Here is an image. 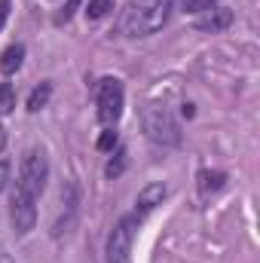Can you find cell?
<instances>
[{"label": "cell", "mask_w": 260, "mask_h": 263, "mask_svg": "<svg viewBox=\"0 0 260 263\" xmlns=\"http://www.w3.org/2000/svg\"><path fill=\"white\" fill-rule=\"evenodd\" d=\"M117 141H120V138H117V132H114V129L101 132V138H98V150H114V147H117Z\"/></svg>", "instance_id": "16"}, {"label": "cell", "mask_w": 260, "mask_h": 263, "mask_svg": "<svg viewBox=\"0 0 260 263\" xmlns=\"http://www.w3.org/2000/svg\"><path fill=\"white\" fill-rule=\"evenodd\" d=\"M123 104H126V89L120 80H101L98 83V123L114 129L123 117Z\"/></svg>", "instance_id": "5"}, {"label": "cell", "mask_w": 260, "mask_h": 263, "mask_svg": "<svg viewBox=\"0 0 260 263\" xmlns=\"http://www.w3.org/2000/svg\"><path fill=\"white\" fill-rule=\"evenodd\" d=\"M175 0H132L117 18V31L123 37H150L165 28Z\"/></svg>", "instance_id": "1"}, {"label": "cell", "mask_w": 260, "mask_h": 263, "mask_svg": "<svg viewBox=\"0 0 260 263\" xmlns=\"http://www.w3.org/2000/svg\"><path fill=\"white\" fill-rule=\"evenodd\" d=\"M169 196V187L162 184V181H153V184H147L141 193H138V199H135V214L138 217H144V214H150L156 205H162V199Z\"/></svg>", "instance_id": "8"}, {"label": "cell", "mask_w": 260, "mask_h": 263, "mask_svg": "<svg viewBox=\"0 0 260 263\" xmlns=\"http://www.w3.org/2000/svg\"><path fill=\"white\" fill-rule=\"evenodd\" d=\"M9 187V162L6 159H0V193Z\"/></svg>", "instance_id": "18"}, {"label": "cell", "mask_w": 260, "mask_h": 263, "mask_svg": "<svg viewBox=\"0 0 260 263\" xmlns=\"http://www.w3.org/2000/svg\"><path fill=\"white\" fill-rule=\"evenodd\" d=\"M230 25H233V9H227V6H211V9L199 12V18H196V31H202V34H220Z\"/></svg>", "instance_id": "7"}, {"label": "cell", "mask_w": 260, "mask_h": 263, "mask_svg": "<svg viewBox=\"0 0 260 263\" xmlns=\"http://www.w3.org/2000/svg\"><path fill=\"white\" fill-rule=\"evenodd\" d=\"M141 126H144V135H147L153 144H162V147H178V144H181V126H178L175 114H172L165 104H150V107H144Z\"/></svg>", "instance_id": "2"}, {"label": "cell", "mask_w": 260, "mask_h": 263, "mask_svg": "<svg viewBox=\"0 0 260 263\" xmlns=\"http://www.w3.org/2000/svg\"><path fill=\"white\" fill-rule=\"evenodd\" d=\"M196 184H199V196L208 199V196H214V193H220V190H224L227 175H224V172H217V168H202V172L196 175Z\"/></svg>", "instance_id": "9"}, {"label": "cell", "mask_w": 260, "mask_h": 263, "mask_svg": "<svg viewBox=\"0 0 260 263\" xmlns=\"http://www.w3.org/2000/svg\"><path fill=\"white\" fill-rule=\"evenodd\" d=\"M211 6H217V0H181V9H184V12H193V15L211 9Z\"/></svg>", "instance_id": "15"}, {"label": "cell", "mask_w": 260, "mask_h": 263, "mask_svg": "<svg viewBox=\"0 0 260 263\" xmlns=\"http://www.w3.org/2000/svg\"><path fill=\"white\" fill-rule=\"evenodd\" d=\"M15 110V89L12 83L0 80V114H12Z\"/></svg>", "instance_id": "13"}, {"label": "cell", "mask_w": 260, "mask_h": 263, "mask_svg": "<svg viewBox=\"0 0 260 263\" xmlns=\"http://www.w3.org/2000/svg\"><path fill=\"white\" fill-rule=\"evenodd\" d=\"M9 220H12L15 236H28L37 227V199L15 187L12 199H9Z\"/></svg>", "instance_id": "6"}, {"label": "cell", "mask_w": 260, "mask_h": 263, "mask_svg": "<svg viewBox=\"0 0 260 263\" xmlns=\"http://www.w3.org/2000/svg\"><path fill=\"white\" fill-rule=\"evenodd\" d=\"M25 62V43H12V46H6L3 49V55H0V70L3 73H15L18 67Z\"/></svg>", "instance_id": "10"}, {"label": "cell", "mask_w": 260, "mask_h": 263, "mask_svg": "<svg viewBox=\"0 0 260 263\" xmlns=\"http://www.w3.org/2000/svg\"><path fill=\"white\" fill-rule=\"evenodd\" d=\"M6 18H9V0H0V31L6 25Z\"/></svg>", "instance_id": "19"}, {"label": "cell", "mask_w": 260, "mask_h": 263, "mask_svg": "<svg viewBox=\"0 0 260 263\" xmlns=\"http://www.w3.org/2000/svg\"><path fill=\"white\" fill-rule=\"evenodd\" d=\"M46 181H49V159H46V150H43V147H31V150L25 153V159H22L15 187L25 190L28 196L40 199V193L46 190Z\"/></svg>", "instance_id": "3"}, {"label": "cell", "mask_w": 260, "mask_h": 263, "mask_svg": "<svg viewBox=\"0 0 260 263\" xmlns=\"http://www.w3.org/2000/svg\"><path fill=\"white\" fill-rule=\"evenodd\" d=\"M49 98H52V83H49V80H43V83L28 95V110H31V114L43 110V107L49 104Z\"/></svg>", "instance_id": "11"}, {"label": "cell", "mask_w": 260, "mask_h": 263, "mask_svg": "<svg viewBox=\"0 0 260 263\" xmlns=\"http://www.w3.org/2000/svg\"><path fill=\"white\" fill-rule=\"evenodd\" d=\"M3 147H6V129L0 126V150H3Z\"/></svg>", "instance_id": "20"}, {"label": "cell", "mask_w": 260, "mask_h": 263, "mask_svg": "<svg viewBox=\"0 0 260 263\" xmlns=\"http://www.w3.org/2000/svg\"><path fill=\"white\" fill-rule=\"evenodd\" d=\"M0 263H12V260H9V257H6V254H0Z\"/></svg>", "instance_id": "21"}, {"label": "cell", "mask_w": 260, "mask_h": 263, "mask_svg": "<svg viewBox=\"0 0 260 263\" xmlns=\"http://www.w3.org/2000/svg\"><path fill=\"white\" fill-rule=\"evenodd\" d=\"M126 165H129V156H126V150L123 147H117V153L110 156V162L104 165V175L110 178V181H117L123 172H126Z\"/></svg>", "instance_id": "12"}, {"label": "cell", "mask_w": 260, "mask_h": 263, "mask_svg": "<svg viewBox=\"0 0 260 263\" xmlns=\"http://www.w3.org/2000/svg\"><path fill=\"white\" fill-rule=\"evenodd\" d=\"M80 3H83V0H67V3H65V9L59 12V22H70V15H73V12L80 9Z\"/></svg>", "instance_id": "17"}, {"label": "cell", "mask_w": 260, "mask_h": 263, "mask_svg": "<svg viewBox=\"0 0 260 263\" xmlns=\"http://www.w3.org/2000/svg\"><path fill=\"white\" fill-rule=\"evenodd\" d=\"M141 217L138 214H126L117 220V227L107 236V263H132V245H135V233H138Z\"/></svg>", "instance_id": "4"}, {"label": "cell", "mask_w": 260, "mask_h": 263, "mask_svg": "<svg viewBox=\"0 0 260 263\" xmlns=\"http://www.w3.org/2000/svg\"><path fill=\"white\" fill-rule=\"evenodd\" d=\"M110 9H114V0H89V6H86V15H89L92 22H98V18H104Z\"/></svg>", "instance_id": "14"}]
</instances>
